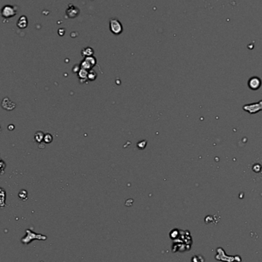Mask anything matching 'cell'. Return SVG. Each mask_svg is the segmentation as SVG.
<instances>
[{
	"mask_svg": "<svg viewBox=\"0 0 262 262\" xmlns=\"http://www.w3.org/2000/svg\"><path fill=\"white\" fill-rule=\"evenodd\" d=\"M26 236L22 238V242L23 244H28L29 242L32 241L33 240H46L47 237L45 235L40 234H36V233L33 232V231H30L29 229L26 230Z\"/></svg>",
	"mask_w": 262,
	"mask_h": 262,
	"instance_id": "1",
	"label": "cell"
},
{
	"mask_svg": "<svg viewBox=\"0 0 262 262\" xmlns=\"http://www.w3.org/2000/svg\"><path fill=\"white\" fill-rule=\"evenodd\" d=\"M110 31L114 35H120L123 31V26L121 23L116 18H112L110 21Z\"/></svg>",
	"mask_w": 262,
	"mask_h": 262,
	"instance_id": "2",
	"label": "cell"
},
{
	"mask_svg": "<svg viewBox=\"0 0 262 262\" xmlns=\"http://www.w3.org/2000/svg\"><path fill=\"white\" fill-rule=\"evenodd\" d=\"M2 15L5 18H10L15 16L17 13L16 8L13 5H6L2 8Z\"/></svg>",
	"mask_w": 262,
	"mask_h": 262,
	"instance_id": "3",
	"label": "cell"
},
{
	"mask_svg": "<svg viewBox=\"0 0 262 262\" xmlns=\"http://www.w3.org/2000/svg\"><path fill=\"white\" fill-rule=\"evenodd\" d=\"M243 110L247 111L250 114H257L258 111H262V100L259 101L258 103H256V104H250L244 105L243 107Z\"/></svg>",
	"mask_w": 262,
	"mask_h": 262,
	"instance_id": "4",
	"label": "cell"
},
{
	"mask_svg": "<svg viewBox=\"0 0 262 262\" xmlns=\"http://www.w3.org/2000/svg\"><path fill=\"white\" fill-rule=\"evenodd\" d=\"M66 15L69 18H75L79 15L80 13V9L78 8H77L76 6L73 5H68V8L66 9Z\"/></svg>",
	"mask_w": 262,
	"mask_h": 262,
	"instance_id": "5",
	"label": "cell"
},
{
	"mask_svg": "<svg viewBox=\"0 0 262 262\" xmlns=\"http://www.w3.org/2000/svg\"><path fill=\"white\" fill-rule=\"evenodd\" d=\"M260 86H261V80L257 77H253L248 81V87L253 91L258 90Z\"/></svg>",
	"mask_w": 262,
	"mask_h": 262,
	"instance_id": "6",
	"label": "cell"
},
{
	"mask_svg": "<svg viewBox=\"0 0 262 262\" xmlns=\"http://www.w3.org/2000/svg\"><path fill=\"white\" fill-rule=\"evenodd\" d=\"M28 25V19H27V17L25 15H22L18 18V21H17V26L18 27L21 29H23L25 28Z\"/></svg>",
	"mask_w": 262,
	"mask_h": 262,
	"instance_id": "7",
	"label": "cell"
},
{
	"mask_svg": "<svg viewBox=\"0 0 262 262\" xmlns=\"http://www.w3.org/2000/svg\"><path fill=\"white\" fill-rule=\"evenodd\" d=\"M94 54V51H93V49L91 48H90V47H87V48H85L84 49H82V51H81V55L84 57H89V56H92V54Z\"/></svg>",
	"mask_w": 262,
	"mask_h": 262,
	"instance_id": "8",
	"label": "cell"
},
{
	"mask_svg": "<svg viewBox=\"0 0 262 262\" xmlns=\"http://www.w3.org/2000/svg\"><path fill=\"white\" fill-rule=\"evenodd\" d=\"M44 137H45V135H44V134L41 132V131H38V132L35 133V140L38 144H41V142L43 141Z\"/></svg>",
	"mask_w": 262,
	"mask_h": 262,
	"instance_id": "9",
	"label": "cell"
},
{
	"mask_svg": "<svg viewBox=\"0 0 262 262\" xmlns=\"http://www.w3.org/2000/svg\"><path fill=\"white\" fill-rule=\"evenodd\" d=\"M88 71L85 69H82V68H81L80 71H78V77H79L81 81L86 79V78H88Z\"/></svg>",
	"mask_w": 262,
	"mask_h": 262,
	"instance_id": "10",
	"label": "cell"
},
{
	"mask_svg": "<svg viewBox=\"0 0 262 262\" xmlns=\"http://www.w3.org/2000/svg\"><path fill=\"white\" fill-rule=\"evenodd\" d=\"M91 68H92V67H91V65L88 62V61H86L85 60H84V61H81V68H82V69L87 70V71H90Z\"/></svg>",
	"mask_w": 262,
	"mask_h": 262,
	"instance_id": "11",
	"label": "cell"
},
{
	"mask_svg": "<svg viewBox=\"0 0 262 262\" xmlns=\"http://www.w3.org/2000/svg\"><path fill=\"white\" fill-rule=\"evenodd\" d=\"M85 60L86 61H88V62L91 64V67H94L95 65V64H96V59H95V57L93 56L86 57V58H85Z\"/></svg>",
	"mask_w": 262,
	"mask_h": 262,
	"instance_id": "12",
	"label": "cell"
},
{
	"mask_svg": "<svg viewBox=\"0 0 262 262\" xmlns=\"http://www.w3.org/2000/svg\"><path fill=\"white\" fill-rule=\"evenodd\" d=\"M96 77H97V74L95 72V71H93V70H90V71H88V78L89 81H94V80L96 78Z\"/></svg>",
	"mask_w": 262,
	"mask_h": 262,
	"instance_id": "13",
	"label": "cell"
},
{
	"mask_svg": "<svg viewBox=\"0 0 262 262\" xmlns=\"http://www.w3.org/2000/svg\"><path fill=\"white\" fill-rule=\"evenodd\" d=\"M52 136L50 134H46L45 135V137H44V142H45V144H50L51 141H52Z\"/></svg>",
	"mask_w": 262,
	"mask_h": 262,
	"instance_id": "14",
	"label": "cell"
},
{
	"mask_svg": "<svg viewBox=\"0 0 262 262\" xmlns=\"http://www.w3.org/2000/svg\"><path fill=\"white\" fill-rule=\"evenodd\" d=\"M18 196H19V198L21 199H22V200L26 199H27V192L25 191V190H22V191L18 193Z\"/></svg>",
	"mask_w": 262,
	"mask_h": 262,
	"instance_id": "15",
	"label": "cell"
},
{
	"mask_svg": "<svg viewBox=\"0 0 262 262\" xmlns=\"http://www.w3.org/2000/svg\"><path fill=\"white\" fill-rule=\"evenodd\" d=\"M146 144H147V141L146 140H142V141L139 142V143H138V147L140 149V150H142V149H144V147H146Z\"/></svg>",
	"mask_w": 262,
	"mask_h": 262,
	"instance_id": "16",
	"label": "cell"
}]
</instances>
